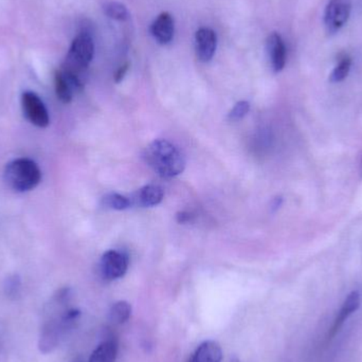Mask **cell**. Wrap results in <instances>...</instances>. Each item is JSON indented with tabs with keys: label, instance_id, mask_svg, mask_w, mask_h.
<instances>
[{
	"label": "cell",
	"instance_id": "obj_1",
	"mask_svg": "<svg viewBox=\"0 0 362 362\" xmlns=\"http://www.w3.org/2000/svg\"><path fill=\"white\" fill-rule=\"evenodd\" d=\"M144 157L146 163L161 177H176L185 171V156L177 146L168 140H155L146 146Z\"/></svg>",
	"mask_w": 362,
	"mask_h": 362
},
{
	"label": "cell",
	"instance_id": "obj_2",
	"mask_svg": "<svg viewBox=\"0 0 362 362\" xmlns=\"http://www.w3.org/2000/svg\"><path fill=\"white\" fill-rule=\"evenodd\" d=\"M42 180V172L31 159H15L4 170L6 185L16 192H28L35 189Z\"/></svg>",
	"mask_w": 362,
	"mask_h": 362
},
{
	"label": "cell",
	"instance_id": "obj_3",
	"mask_svg": "<svg viewBox=\"0 0 362 362\" xmlns=\"http://www.w3.org/2000/svg\"><path fill=\"white\" fill-rule=\"evenodd\" d=\"M93 54L95 45L93 38L90 34L82 32L72 42L63 69L81 76L93 61Z\"/></svg>",
	"mask_w": 362,
	"mask_h": 362
},
{
	"label": "cell",
	"instance_id": "obj_4",
	"mask_svg": "<svg viewBox=\"0 0 362 362\" xmlns=\"http://www.w3.org/2000/svg\"><path fill=\"white\" fill-rule=\"evenodd\" d=\"M80 317L76 310H68L59 317L51 319L45 325L40 340V349L42 353H49L57 348L63 334L72 327Z\"/></svg>",
	"mask_w": 362,
	"mask_h": 362
},
{
	"label": "cell",
	"instance_id": "obj_5",
	"mask_svg": "<svg viewBox=\"0 0 362 362\" xmlns=\"http://www.w3.org/2000/svg\"><path fill=\"white\" fill-rule=\"evenodd\" d=\"M352 6L348 0H331L325 8V25L327 33L339 31L350 18Z\"/></svg>",
	"mask_w": 362,
	"mask_h": 362
},
{
	"label": "cell",
	"instance_id": "obj_6",
	"mask_svg": "<svg viewBox=\"0 0 362 362\" xmlns=\"http://www.w3.org/2000/svg\"><path fill=\"white\" fill-rule=\"evenodd\" d=\"M129 268L127 255L116 250H108L104 253L100 262V272L104 280L115 281L124 276Z\"/></svg>",
	"mask_w": 362,
	"mask_h": 362
},
{
	"label": "cell",
	"instance_id": "obj_7",
	"mask_svg": "<svg viewBox=\"0 0 362 362\" xmlns=\"http://www.w3.org/2000/svg\"><path fill=\"white\" fill-rule=\"evenodd\" d=\"M21 103H23V114L32 124L40 129L48 127L50 122L48 110L44 102L36 93L31 91L23 93Z\"/></svg>",
	"mask_w": 362,
	"mask_h": 362
},
{
	"label": "cell",
	"instance_id": "obj_8",
	"mask_svg": "<svg viewBox=\"0 0 362 362\" xmlns=\"http://www.w3.org/2000/svg\"><path fill=\"white\" fill-rule=\"evenodd\" d=\"M195 45L198 59L202 63H208L216 51V33L210 28H200L195 34Z\"/></svg>",
	"mask_w": 362,
	"mask_h": 362
},
{
	"label": "cell",
	"instance_id": "obj_9",
	"mask_svg": "<svg viewBox=\"0 0 362 362\" xmlns=\"http://www.w3.org/2000/svg\"><path fill=\"white\" fill-rule=\"evenodd\" d=\"M361 296L359 291H354L346 298L335 320H334L333 325L329 329V337L333 338L339 333L340 329L344 327V323L349 320L351 316L361 308Z\"/></svg>",
	"mask_w": 362,
	"mask_h": 362
},
{
	"label": "cell",
	"instance_id": "obj_10",
	"mask_svg": "<svg viewBox=\"0 0 362 362\" xmlns=\"http://www.w3.org/2000/svg\"><path fill=\"white\" fill-rule=\"evenodd\" d=\"M267 51L274 71H282L286 64V47L280 34L274 32L268 36Z\"/></svg>",
	"mask_w": 362,
	"mask_h": 362
},
{
	"label": "cell",
	"instance_id": "obj_11",
	"mask_svg": "<svg viewBox=\"0 0 362 362\" xmlns=\"http://www.w3.org/2000/svg\"><path fill=\"white\" fill-rule=\"evenodd\" d=\"M174 18L170 13L163 12L155 19L151 27V32L157 42L160 45H168L174 37Z\"/></svg>",
	"mask_w": 362,
	"mask_h": 362
},
{
	"label": "cell",
	"instance_id": "obj_12",
	"mask_svg": "<svg viewBox=\"0 0 362 362\" xmlns=\"http://www.w3.org/2000/svg\"><path fill=\"white\" fill-rule=\"evenodd\" d=\"M221 359L223 350L218 342L206 340L196 349L189 362H221Z\"/></svg>",
	"mask_w": 362,
	"mask_h": 362
},
{
	"label": "cell",
	"instance_id": "obj_13",
	"mask_svg": "<svg viewBox=\"0 0 362 362\" xmlns=\"http://www.w3.org/2000/svg\"><path fill=\"white\" fill-rule=\"evenodd\" d=\"M163 189L159 185H148L146 187H141L136 192L134 195L133 202L137 206H155L163 202Z\"/></svg>",
	"mask_w": 362,
	"mask_h": 362
},
{
	"label": "cell",
	"instance_id": "obj_14",
	"mask_svg": "<svg viewBox=\"0 0 362 362\" xmlns=\"http://www.w3.org/2000/svg\"><path fill=\"white\" fill-rule=\"evenodd\" d=\"M118 344L115 340L102 342L89 357L88 362H116Z\"/></svg>",
	"mask_w": 362,
	"mask_h": 362
},
{
	"label": "cell",
	"instance_id": "obj_15",
	"mask_svg": "<svg viewBox=\"0 0 362 362\" xmlns=\"http://www.w3.org/2000/svg\"><path fill=\"white\" fill-rule=\"evenodd\" d=\"M54 83L57 98H59L63 103H70L74 90L71 85H70L69 81L67 80V78H66L65 74H64L62 70L55 72Z\"/></svg>",
	"mask_w": 362,
	"mask_h": 362
},
{
	"label": "cell",
	"instance_id": "obj_16",
	"mask_svg": "<svg viewBox=\"0 0 362 362\" xmlns=\"http://www.w3.org/2000/svg\"><path fill=\"white\" fill-rule=\"evenodd\" d=\"M132 316V306L129 302H116L110 310V320L114 325H124Z\"/></svg>",
	"mask_w": 362,
	"mask_h": 362
},
{
	"label": "cell",
	"instance_id": "obj_17",
	"mask_svg": "<svg viewBox=\"0 0 362 362\" xmlns=\"http://www.w3.org/2000/svg\"><path fill=\"white\" fill-rule=\"evenodd\" d=\"M351 67H352V59L348 57V55H344V57L339 59L337 65L332 71L331 76H329V81L332 83H340L346 80L348 78L349 74H350Z\"/></svg>",
	"mask_w": 362,
	"mask_h": 362
},
{
	"label": "cell",
	"instance_id": "obj_18",
	"mask_svg": "<svg viewBox=\"0 0 362 362\" xmlns=\"http://www.w3.org/2000/svg\"><path fill=\"white\" fill-rule=\"evenodd\" d=\"M104 13L107 15L110 18L115 21H127L129 17V11L124 4L118 1H108L103 6Z\"/></svg>",
	"mask_w": 362,
	"mask_h": 362
},
{
	"label": "cell",
	"instance_id": "obj_19",
	"mask_svg": "<svg viewBox=\"0 0 362 362\" xmlns=\"http://www.w3.org/2000/svg\"><path fill=\"white\" fill-rule=\"evenodd\" d=\"M102 204L106 208L112 209V210L122 211L129 208L132 204L131 200L125 196L120 195L118 193H110L104 196Z\"/></svg>",
	"mask_w": 362,
	"mask_h": 362
},
{
	"label": "cell",
	"instance_id": "obj_20",
	"mask_svg": "<svg viewBox=\"0 0 362 362\" xmlns=\"http://www.w3.org/2000/svg\"><path fill=\"white\" fill-rule=\"evenodd\" d=\"M250 110V104L247 101H240L235 104L231 112H229L230 121H238L244 118Z\"/></svg>",
	"mask_w": 362,
	"mask_h": 362
},
{
	"label": "cell",
	"instance_id": "obj_21",
	"mask_svg": "<svg viewBox=\"0 0 362 362\" xmlns=\"http://www.w3.org/2000/svg\"><path fill=\"white\" fill-rule=\"evenodd\" d=\"M176 221L180 223H191V221H194V214L187 212V211L178 212L177 215H176Z\"/></svg>",
	"mask_w": 362,
	"mask_h": 362
},
{
	"label": "cell",
	"instance_id": "obj_22",
	"mask_svg": "<svg viewBox=\"0 0 362 362\" xmlns=\"http://www.w3.org/2000/svg\"><path fill=\"white\" fill-rule=\"evenodd\" d=\"M129 63H125L124 65L121 66L118 70H117L116 76H115V82L120 83L121 81L124 78L125 74L129 71Z\"/></svg>",
	"mask_w": 362,
	"mask_h": 362
},
{
	"label": "cell",
	"instance_id": "obj_23",
	"mask_svg": "<svg viewBox=\"0 0 362 362\" xmlns=\"http://www.w3.org/2000/svg\"><path fill=\"white\" fill-rule=\"evenodd\" d=\"M18 288H19L18 279H17V278L11 279V280L8 281V293H13V295H15V293H17V291H18Z\"/></svg>",
	"mask_w": 362,
	"mask_h": 362
},
{
	"label": "cell",
	"instance_id": "obj_24",
	"mask_svg": "<svg viewBox=\"0 0 362 362\" xmlns=\"http://www.w3.org/2000/svg\"><path fill=\"white\" fill-rule=\"evenodd\" d=\"M282 197L274 198V199H272V204H270V209H272V212H276L278 209H280V206H282Z\"/></svg>",
	"mask_w": 362,
	"mask_h": 362
}]
</instances>
